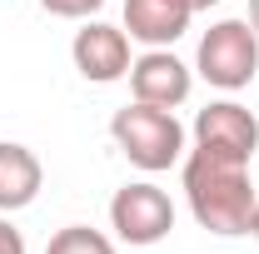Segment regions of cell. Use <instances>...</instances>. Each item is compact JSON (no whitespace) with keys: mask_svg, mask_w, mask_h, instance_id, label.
Returning a JSON list of instances; mask_svg holds the SVG:
<instances>
[{"mask_svg":"<svg viewBox=\"0 0 259 254\" xmlns=\"http://www.w3.org/2000/svg\"><path fill=\"white\" fill-rule=\"evenodd\" d=\"M249 25H254V35H259V0H249Z\"/></svg>","mask_w":259,"mask_h":254,"instance_id":"13","label":"cell"},{"mask_svg":"<svg viewBox=\"0 0 259 254\" xmlns=\"http://www.w3.org/2000/svg\"><path fill=\"white\" fill-rule=\"evenodd\" d=\"M110 135H115L120 155H125L130 164H140L145 175H160V170H169L175 159L185 155V125L175 120V110L145 105V100L115 110Z\"/></svg>","mask_w":259,"mask_h":254,"instance_id":"2","label":"cell"},{"mask_svg":"<svg viewBox=\"0 0 259 254\" xmlns=\"http://www.w3.org/2000/svg\"><path fill=\"white\" fill-rule=\"evenodd\" d=\"M110 229L125 239V244H160L164 234L175 229V204H169V194L160 185H150V180H135L125 190H115L110 199Z\"/></svg>","mask_w":259,"mask_h":254,"instance_id":"4","label":"cell"},{"mask_svg":"<svg viewBox=\"0 0 259 254\" xmlns=\"http://www.w3.org/2000/svg\"><path fill=\"white\" fill-rule=\"evenodd\" d=\"M130 95L145 100V105H160V110H175V105H185L194 90V70L180 55H169V50H145L140 60H130Z\"/></svg>","mask_w":259,"mask_h":254,"instance_id":"6","label":"cell"},{"mask_svg":"<svg viewBox=\"0 0 259 254\" xmlns=\"http://www.w3.org/2000/svg\"><path fill=\"white\" fill-rule=\"evenodd\" d=\"M75 70L95 85H115L130 75V35L120 25H105V20H85V30H75Z\"/></svg>","mask_w":259,"mask_h":254,"instance_id":"7","label":"cell"},{"mask_svg":"<svg viewBox=\"0 0 259 254\" xmlns=\"http://www.w3.org/2000/svg\"><path fill=\"white\" fill-rule=\"evenodd\" d=\"M249 234L259 239V204H254V215H249Z\"/></svg>","mask_w":259,"mask_h":254,"instance_id":"14","label":"cell"},{"mask_svg":"<svg viewBox=\"0 0 259 254\" xmlns=\"http://www.w3.org/2000/svg\"><path fill=\"white\" fill-rule=\"evenodd\" d=\"M190 20H194L190 0H125V35L150 50H169L190 30Z\"/></svg>","mask_w":259,"mask_h":254,"instance_id":"8","label":"cell"},{"mask_svg":"<svg viewBox=\"0 0 259 254\" xmlns=\"http://www.w3.org/2000/svg\"><path fill=\"white\" fill-rule=\"evenodd\" d=\"M0 254H25V234L10 220H0Z\"/></svg>","mask_w":259,"mask_h":254,"instance_id":"12","label":"cell"},{"mask_svg":"<svg viewBox=\"0 0 259 254\" xmlns=\"http://www.w3.org/2000/svg\"><path fill=\"white\" fill-rule=\"evenodd\" d=\"M185 199L199 229L209 234H249V215H254L259 194L249 180V159L214 155L194 145L185 159Z\"/></svg>","mask_w":259,"mask_h":254,"instance_id":"1","label":"cell"},{"mask_svg":"<svg viewBox=\"0 0 259 254\" xmlns=\"http://www.w3.org/2000/svg\"><path fill=\"white\" fill-rule=\"evenodd\" d=\"M194 5V15H199V10H209V5H220V0H190Z\"/></svg>","mask_w":259,"mask_h":254,"instance_id":"15","label":"cell"},{"mask_svg":"<svg viewBox=\"0 0 259 254\" xmlns=\"http://www.w3.org/2000/svg\"><path fill=\"white\" fill-rule=\"evenodd\" d=\"M194 145L214 150V155H234V159H254L259 150V120L239 105V100H214L194 115Z\"/></svg>","mask_w":259,"mask_h":254,"instance_id":"5","label":"cell"},{"mask_svg":"<svg viewBox=\"0 0 259 254\" xmlns=\"http://www.w3.org/2000/svg\"><path fill=\"white\" fill-rule=\"evenodd\" d=\"M45 185V170L35 159L30 145H15V140H0V215H15L35 204V194Z\"/></svg>","mask_w":259,"mask_h":254,"instance_id":"9","label":"cell"},{"mask_svg":"<svg viewBox=\"0 0 259 254\" xmlns=\"http://www.w3.org/2000/svg\"><path fill=\"white\" fill-rule=\"evenodd\" d=\"M105 0H40V10H50V15H60V20H90Z\"/></svg>","mask_w":259,"mask_h":254,"instance_id":"11","label":"cell"},{"mask_svg":"<svg viewBox=\"0 0 259 254\" xmlns=\"http://www.w3.org/2000/svg\"><path fill=\"white\" fill-rule=\"evenodd\" d=\"M194 70L220 85V90H244L259 70V35L249 20H214L204 40H199V55H194Z\"/></svg>","mask_w":259,"mask_h":254,"instance_id":"3","label":"cell"},{"mask_svg":"<svg viewBox=\"0 0 259 254\" xmlns=\"http://www.w3.org/2000/svg\"><path fill=\"white\" fill-rule=\"evenodd\" d=\"M45 254H115V244L100 229H90V224H65V229L50 234Z\"/></svg>","mask_w":259,"mask_h":254,"instance_id":"10","label":"cell"}]
</instances>
